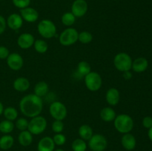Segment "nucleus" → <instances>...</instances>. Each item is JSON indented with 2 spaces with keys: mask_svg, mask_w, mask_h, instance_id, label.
Returning a JSON list of instances; mask_svg holds the SVG:
<instances>
[{
  "mask_svg": "<svg viewBox=\"0 0 152 151\" xmlns=\"http://www.w3.org/2000/svg\"><path fill=\"white\" fill-rule=\"evenodd\" d=\"M19 109L25 116L34 118L39 115L43 109L42 99L35 94L27 95L20 100Z\"/></svg>",
  "mask_w": 152,
  "mask_h": 151,
  "instance_id": "f257e3e1",
  "label": "nucleus"
},
{
  "mask_svg": "<svg viewBox=\"0 0 152 151\" xmlns=\"http://www.w3.org/2000/svg\"><path fill=\"white\" fill-rule=\"evenodd\" d=\"M114 121L115 129L123 134L130 133L134 127L133 118L127 114H120L116 116Z\"/></svg>",
  "mask_w": 152,
  "mask_h": 151,
  "instance_id": "f03ea898",
  "label": "nucleus"
},
{
  "mask_svg": "<svg viewBox=\"0 0 152 151\" xmlns=\"http://www.w3.org/2000/svg\"><path fill=\"white\" fill-rule=\"evenodd\" d=\"M132 57L126 53H119L114 59V65L116 69L120 72L130 70L132 66Z\"/></svg>",
  "mask_w": 152,
  "mask_h": 151,
  "instance_id": "7ed1b4c3",
  "label": "nucleus"
},
{
  "mask_svg": "<svg viewBox=\"0 0 152 151\" xmlns=\"http://www.w3.org/2000/svg\"><path fill=\"white\" fill-rule=\"evenodd\" d=\"M47 124L45 118L41 115H37L31 118L29 121L28 130L32 135H39L45 130Z\"/></svg>",
  "mask_w": 152,
  "mask_h": 151,
  "instance_id": "20e7f679",
  "label": "nucleus"
},
{
  "mask_svg": "<svg viewBox=\"0 0 152 151\" xmlns=\"http://www.w3.org/2000/svg\"><path fill=\"white\" fill-rule=\"evenodd\" d=\"M38 32L43 38H50L56 33V28L52 21L49 19H43L37 25Z\"/></svg>",
  "mask_w": 152,
  "mask_h": 151,
  "instance_id": "39448f33",
  "label": "nucleus"
},
{
  "mask_svg": "<svg viewBox=\"0 0 152 151\" xmlns=\"http://www.w3.org/2000/svg\"><path fill=\"white\" fill-rule=\"evenodd\" d=\"M79 33L74 28H69L64 30L59 35V42L63 46H70L78 41Z\"/></svg>",
  "mask_w": 152,
  "mask_h": 151,
  "instance_id": "423d86ee",
  "label": "nucleus"
},
{
  "mask_svg": "<svg viewBox=\"0 0 152 151\" xmlns=\"http://www.w3.org/2000/svg\"><path fill=\"white\" fill-rule=\"evenodd\" d=\"M85 84L91 91H97L102 86V80L98 73L90 72L85 76Z\"/></svg>",
  "mask_w": 152,
  "mask_h": 151,
  "instance_id": "0eeeda50",
  "label": "nucleus"
},
{
  "mask_svg": "<svg viewBox=\"0 0 152 151\" xmlns=\"http://www.w3.org/2000/svg\"><path fill=\"white\" fill-rule=\"evenodd\" d=\"M50 115L55 120L62 121L67 116V108L63 103L60 102H53L49 107Z\"/></svg>",
  "mask_w": 152,
  "mask_h": 151,
  "instance_id": "6e6552de",
  "label": "nucleus"
},
{
  "mask_svg": "<svg viewBox=\"0 0 152 151\" xmlns=\"http://www.w3.org/2000/svg\"><path fill=\"white\" fill-rule=\"evenodd\" d=\"M106 139L101 134H95L88 140V147L92 151H104L107 147Z\"/></svg>",
  "mask_w": 152,
  "mask_h": 151,
  "instance_id": "1a4fd4ad",
  "label": "nucleus"
},
{
  "mask_svg": "<svg viewBox=\"0 0 152 151\" xmlns=\"http://www.w3.org/2000/svg\"><path fill=\"white\" fill-rule=\"evenodd\" d=\"M88 9V6L86 0H75L71 6V13L76 18H80L86 14Z\"/></svg>",
  "mask_w": 152,
  "mask_h": 151,
  "instance_id": "9d476101",
  "label": "nucleus"
},
{
  "mask_svg": "<svg viewBox=\"0 0 152 151\" xmlns=\"http://www.w3.org/2000/svg\"><path fill=\"white\" fill-rule=\"evenodd\" d=\"M6 59H7V64L8 67L13 70H19L23 66L24 60L22 56L19 53H10Z\"/></svg>",
  "mask_w": 152,
  "mask_h": 151,
  "instance_id": "9b49d317",
  "label": "nucleus"
},
{
  "mask_svg": "<svg viewBox=\"0 0 152 151\" xmlns=\"http://www.w3.org/2000/svg\"><path fill=\"white\" fill-rule=\"evenodd\" d=\"M34 36L29 33H24L21 34L17 39V44L22 49H28L34 44Z\"/></svg>",
  "mask_w": 152,
  "mask_h": 151,
  "instance_id": "f8f14e48",
  "label": "nucleus"
},
{
  "mask_svg": "<svg viewBox=\"0 0 152 151\" xmlns=\"http://www.w3.org/2000/svg\"><path fill=\"white\" fill-rule=\"evenodd\" d=\"M20 16H22V19L26 22L32 23L36 22L39 18V13L37 10L33 7H25V8L21 9Z\"/></svg>",
  "mask_w": 152,
  "mask_h": 151,
  "instance_id": "ddd939ff",
  "label": "nucleus"
},
{
  "mask_svg": "<svg viewBox=\"0 0 152 151\" xmlns=\"http://www.w3.org/2000/svg\"><path fill=\"white\" fill-rule=\"evenodd\" d=\"M7 25L10 29L16 30L22 28L23 25V19L22 16L17 13H12L7 19Z\"/></svg>",
  "mask_w": 152,
  "mask_h": 151,
  "instance_id": "4468645a",
  "label": "nucleus"
},
{
  "mask_svg": "<svg viewBox=\"0 0 152 151\" xmlns=\"http://www.w3.org/2000/svg\"><path fill=\"white\" fill-rule=\"evenodd\" d=\"M54 148V142H53V139L49 136L43 137L37 144V150L38 151H53Z\"/></svg>",
  "mask_w": 152,
  "mask_h": 151,
  "instance_id": "2eb2a0df",
  "label": "nucleus"
},
{
  "mask_svg": "<svg viewBox=\"0 0 152 151\" xmlns=\"http://www.w3.org/2000/svg\"><path fill=\"white\" fill-rule=\"evenodd\" d=\"M120 99V92L117 88L111 87V88L108 89L106 95H105V99L108 105H111V106H115L119 103Z\"/></svg>",
  "mask_w": 152,
  "mask_h": 151,
  "instance_id": "dca6fc26",
  "label": "nucleus"
},
{
  "mask_svg": "<svg viewBox=\"0 0 152 151\" xmlns=\"http://www.w3.org/2000/svg\"><path fill=\"white\" fill-rule=\"evenodd\" d=\"M121 144L126 150H133L136 147L137 141L134 136L130 133H126L121 139Z\"/></svg>",
  "mask_w": 152,
  "mask_h": 151,
  "instance_id": "f3484780",
  "label": "nucleus"
},
{
  "mask_svg": "<svg viewBox=\"0 0 152 151\" xmlns=\"http://www.w3.org/2000/svg\"><path fill=\"white\" fill-rule=\"evenodd\" d=\"M148 67V62L145 58L139 57L137 58L134 61L132 62V68L136 73H142L147 70Z\"/></svg>",
  "mask_w": 152,
  "mask_h": 151,
  "instance_id": "a211bd4d",
  "label": "nucleus"
},
{
  "mask_svg": "<svg viewBox=\"0 0 152 151\" xmlns=\"http://www.w3.org/2000/svg\"><path fill=\"white\" fill-rule=\"evenodd\" d=\"M30 87L29 80L25 77H19L13 81V88L19 92H25Z\"/></svg>",
  "mask_w": 152,
  "mask_h": 151,
  "instance_id": "6ab92c4d",
  "label": "nucleus"
},
{
  "mask_svg": "<svg viewBox=\"0 0 152 151\" xmlns=\"http://www.w3.org/2000/svg\"><path fill=\"white\" fill-rule=\"evenodd\" d=\"M116 113L113 108L110 107H104L102 110L100 111V117L104 121L106 122H110L111 121H114L115 119Z\"/></svg>",
  "mask_w": 152,
  "mask_h": 151,
  "instance_id": "aec40b11",
  "label": "nucleus"
},
{
  "mask_svg": "<svg viewBox=\"0 0 152 151\" xmlns=\"http://www.w3.org/2000/svg\"><path fill=\"white\" fill-rule=\"evenodd\" d=\"M19 144L23 147H28L32 143L33 135L28 130H23L21 131L18 137Z\"/></svg>",
  "mask_w": 152,
  "mask_h": 151,
  "instance_id": "412c9836",
  "label": "nucleus"
},
{
  "mask_svg": "<svg viewBox=\"0 0 152 151\" xmlns=\"http://www.w3.org/2000/svg\"><path fill=\"white\" fill-rule=\"evenodd\" d=\"M79 135L80 139L84 141H88L94 135L93 129L88 124H83L79 128Z\"/></svg>",
  "mask_w": 152,
  "mask_h": 151,
  "instance_id": "4be33fe9",
  "label": "nucleus"
},
{
  "mask_svg": "<svg viewBox=\"0 0 152 151\" xmlns=\"http://www.w3.org/2000/svg\"><path fill=\"white\" fill-rule=\"evenodd\" d=\"M34 94L39 97H42L48 93V84L45 81H39L34 87Z\"/></svg>",
  "mask_w": 152,
  "mask_h": 151,
  "instance_id": "5701e85b",
  "label": "nucleus"
},
{
  "mask_svg": "<svg viewBox=\"0 0 152 151\" xmlns=\"http://www.w3.org/2000/svg\"><path fill=\"white\" fill-rule=\"evenodd\" d=\"M91 68L88 62H86V61H82L77 65V73L80 77H85L89 73L91 72Z\"/></svg>",
  "mask_w": 152,
  "mask_h": 151,
  "instance_id": "b1692460",
  "label": "nucleus"
},
{
  "mask_svg": "<svg viewBox=\"0 0 152 151\" xmlns=\"http://www.w3.org/2000/svg\"><path fill=\"white\" fill-rule=\"evenodd\" d=\"M14 143V139L13 136L10 135H4L0 138V148L1 150H8L13 147Z\"/></svg>",
  "mask_w": 152,
  "mask_h": 151,
  "instance_id": "393cba45",
  "label": "nucleus"
},
{
  "mask_svg": "<svg viewBox=\"0 0 152 151\" xmlns=\"http://www.w3.org/2000/svg\"><path fill=\"white\" fill-rule=\"evenodd\" d=\"M14 129V124L9 120H4L0 122V132L4 134L11 133Z\"/></svg>",
  "mask_w": 152,
  "mask_h": 151,
  "instance_id": "a878e982",
  "label": "nucleus"
},
{
  "mask_svg": "<svg viewBox=\"0 0 152 151\" xmlns=\"http://www.w3.org/2000/svg\"><path fill=\"white\" fill-rule=\"evenodd\" d=\"M71 147L74 151H86L87 149V144L83 139H77L73 142Z\"/></svg>",
  "mask_w": 152,
  "mask_h": 151,
  "instance_id": "bb28decb",
  "label": "nucleus"
},
{
  "mask_svg": "<svg viewBox=\"0 0 152 151\" xmlns=\"http://www.w3.org/2000/svg\"><path fill=\"white\" fill-rule=\"evenodd\" d=\"M34 45L36 51L39 53H45L48 50V43L42 39L35 40Z\"/></svg>",
  "mask_w": 152,
  "mask_h": 151,
  "instance_id": "cd10ccee",
  "label": "nucleus"
},
{
  "mask_svg": "<svg viewBox=\"0 0 152 151\" xmlns=\"http://www.w3.org/2000/svg\"><path fill=\"white\" fill-rule=\"evenodd\" d=\"M3 113H4L6 119L11 121L16 120L18 116L17 110L14 107H8L5 108L3 111Z\"/></svg>",
  "mask_w": 152,
  "mask_h": 151,
  "instance_id": "c85d7f7f",
  "label": "nucleus"
},
{
  "mask_svg": "<svg viewBox=\"0 0 152 151\" xmlns=\"http://www.w3.org/2000/svg\"><path fill=\"white\" fill-rule=\"evenodd\" d=\"M76 21V17L71 12L65 13L62 16V22L65 26L70 27L74 24Z\"/></svg>",
  "mask_w": 152,
  "mask_h": 151,
  "instance_id": "c756f323",
  "label": "nucleus"
},
{
  "mask_svg": "<svg viewBox=\"0 0 152 151\" xmlns=\"http://www.w3.org/2000/svg\"><path fill=\"white\" fill-rule=\"evenodd\" d=\"M93 39V36L90 32L88 31H83L80 33L78 36V41L83 44H88Z\"/></svg>",
  "mask_w": 152,
  "mask_h": 151,
  "instance_id": "7c9ffc66",
  "label": "nucleus"
},
{
  "mask_svg": "<svg viewBox=\"0 0 152 151\" xmlns=\"http://www.w3.org/2000/svg\"><path fill=\"white\" fill-rule=\"evenodd\" d=\"M28 123L29 121L25 118H19L16 121V127L21 131L26 130L28 127Z\"/></svg>",
  "mask_w": 152,
  "mask_h": 151,
  "instance_id": "2f4dec72",
  "label": "nucleus"
},
{
  "mask_svg": "<svg viewBox=\"0 0 152 151\" xmlns=\"http://www.w3.org/2000/svg\"><path fill=\"white\" fill-rule=\"evenodd\" d=\"M64 129V123L61 120H55L52 124V130L56 133H62Z\"/></svg>",
  "mask_w": 152,
  "mask_h": 151,
  "instance_id": "473e14b6",
  "label": "nucleus"
},
{
  "mask_svg": "<svg viewBox=\"0 0 152 151\" xmlns=\"http://www.w3.org/2000/svg\"><path fill=\"white\" fill-rule=\"evenodd\" d=\"M53 140L55 144L58 146H62L66 142V137L62 133H56L53 137Z\"/></svg>",
  "mask_w": 152,
  "mask_h": 151,
  "instance_id": "72a5a7b5",
  "label": "nucleus"
},
{
  "mask_svg": "<svg viewBox=\"0 0 152 151\" xmlns=\"http://www.w3.org/2000/svg\"><path fill=\"white\" fill-rule=\"evenodd\" d=\"M14 6L19 9H23L29 7L31 0H12Z\"/></svg>",
  "mask_w": 152,
  "mask_h": 151,
  "instance_id": "f704fd0d",
  "label": "nucleus"
},
{
  "mask_svg": "<svg viewBox=\"0 0 152 151\" xmlns=\"http://www.w3.org/2000/svg\"><path fill=\"white\" fill-rule=\"evenodd\" d=\"M10 55L9 50L4 46H0V59H5Z\"/></svg>",
  "mask_w": 152,
  "mask_h": 151,
  "instance_id": "c9c22d12",
  "label": "nucleus"
},
{
  "mask_svg": "<svg viewBox=\"0 0 152 151\" xmlns=\"http://www.w3.org/2000/svg\"><path fill=\"white\" fill-rule=\"evenodd\" d=\"M142 125L144 127L147 129H150L152 127V117L145 116L142 119Z\"/></svg>",
  "mask_w": 152,
  "mask_h": 151,
  "instance_id": "e433bc0d",
  "label": "nucleus"
},
{
  "mask_svg": "<svg viewBox=\"0 0 152 151\" xmlns=\"http://www.w3.org/2000/svg\"><path fill=\"white\" fill-rule=\"evenodd\" d=\"M6 25H7V22H6L5 19L0 15V35L2 34L5 30Z\"/></svg>",
  "mask_w": 152,
  "mask_h": 151,
  "instance_id": "4c0bfd02",
  "label": "nucleus"
},
{
  "mask_svg": "<svg viewBox=\"0 0 152 151\" xmlns=\"http://www.w3.org/2000/svg\"><path fill=\"white\" fill-rule=\"evenodd\" d=\"M123 77H124L125 79L126 80L131 79L132 77V73L130 72V70L125 71V72H123Z\"/></svg>",
  "mask_w": 152,
  "mask_h": 151,
  "instance_id": "58836bf2",
  "label": "nucleus"
},
{
  "mask_svg": "<svg viewBox=\"0 0 152 151\" xmlns=\"http://www.w3.org/2000/svg\"><path fill=\"white\" fill-rule=\"evenodd\" d=\"M148 138H149L150 140L152 142V127H151L150 129H148Z\"/></svg>",
  "mask_w": 152,
  "mask_h": 151,
  "instance_id": "ea45409f",
  "label": "nucleus"
},
{
  "mask_svg": "<svg viewBox=\"0 0 152 151\" xmlns=\"http://www.w3.org/2000/svg\"><path fill=\"white\" fill-rule=\"evenodd\" d=\"M3 111H4V107H3L2 104L0 102V115H1V113H3Z\"/></svg>",
  "mask_w": 152,
  "mask_h": 151,
  "instance_id": "a19ab883",
  "label": "nucleus"
},
{
  "mask_svg": "<svg viewBox=\"0 0 152 151\" xmlns=\"http://www.w3.org/2000/svg\"><path fill=\"white\" fill-rule=\"evenodd\" d=\"M53 151H65V150L62 149H57V150H53Z\"/></svg>",
  "mask_w": 152,
  "mask_h": 151,
  "instance_id": "79ce46f5",
  "label": "nucleus"
}]
</instances>
